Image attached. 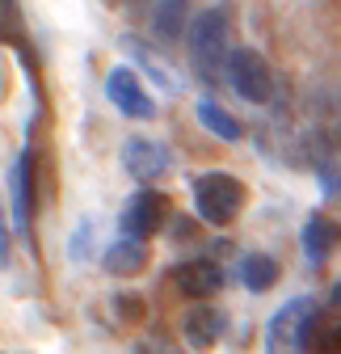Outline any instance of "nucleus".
Masks as SVG:
<instances>
[{
  "mask_svg": "<svg viewBox=\"0 0 341 354\" xmlns=\"http://www.w3.org/2000/svg\"><path fill=\"white\" fill-rule=\"evenodd\" d=\"M186 51H190L194 72L206 84H215L224 76V64L232 55V13H228V5H211L198 17H190V26H186Z\"/></svg>",
  "mask_w": 341,
  "mask_h": 354,
  "instance_id": "nucleus-1",
  "label": "nucleus"
},
{
  "mask_svg": "<svg viewBox=\"0 0 341 354\" xmlns=\"http://www.w3.org/2000/svg\"><path fill=\"white\" fill-rule=\"evenodd\" d=\"M244 198H249V190H244L240 177H232V173H220L215 169V173L194 177V211H198L202 224L228 228L232 219L244 211Z\"/></svg>",
  "mask_w": 341,
  "mask_h": 354,
  "instance_id": "nucleus-2",
  "label": "nucleus"
},
{
  "mask_svg": "<svg viewBox=\"0 0 341 354\" xmlns=\"http://www.w3.org/2000/svg\"><path fill=\"white\" fill-rule=\"evenodd\" d=\"M224 76L236 88V97L249 102V106H266L274 97V72H270L266 55L253 51V47H232V55L224 64Z\"/></svg>",
  "mask_w": 341,
  "mask_h": 354,
  "instance_id": "nucleus-3",
  "label": "nucleus"
},
{
  "mask_svg": "<svg viewBox=\"0 0 341 354\" xmlns=\"http://www.w3.org/2000/svg\"><path fill=\"white\" fill-rule=\"evenodd\" d=\"M312 308H316L312 295H300V299L282 304L278 313H274V321H270V329H266V342H270L266 354H304L300 333H304V321H308Z\"/></svg>",
  "mask_w": 341,
  "mask_h": 354,
  "instance_id": "nucleus-4",
  "label": "nucleus"
},
{
  "mask_svg": "<svg viewBox=\"0 0 341 354\" xmlns=\"http://www.w3.org/2000/svg\"><path fill=\"white\" fill-rule=\"evenodd\" d=\"M9 190H13V211L17 228L34 236V215H38V169H34V148H21L13 169H9Z\"/></svg>",
  "mask_w": 341,
  "mask_h": 354,
  "instance_id": "nucleus-5",
  "label": "nucleus"
},
{
  "mask_svg": "<svg viewBox=\"0 0 341 354\" xmlns=\"http://www.w3.org/2000/svg\"><path fill=\"white\" fill-rule=\"evenodd\" d=\"M164 219H168V198L152 186H144L139 194L126 198V211H122V232H131V236H152L164 228Z\"/></svg>",
  "mask_w": 341,
  "mask_h": 354,
  "instance_id": "nucleus-6",
  "label": "nucleus"
},
{
  "mask_svg": "<svg viewBox=\"0 0 341 354\" xmlns=\"http://www.w3.org/2000/svg\"><path fill=\"white\" fill-rule=\"evenodd\" d=\"M106 97H110V106L122 110L126 118H152V114H156V106H152V97H148L144 80H139L131 68H114V72L106 76Z\"/></svg>",
  "mask_w": 341,
  "mask_h": 354,
  "instance_id": "nucleus-7",
  "label": "nucleus"
},
{
  "mask_svg": "<svg viewBox=\"0 0 341 354\" xmlns=\"http://www.w3.org/2000/svg\"><path fill=\"white\" fill-rule=\"evenodd\" d=\"M122 169L135 177V182H152V177H164L168 169V148L148 140V136H131L122 144Z\"/></svg>",
  "mask_w": 341,
  "mask_h": 354,
  "instance_id": "nucleus-8",
  "label": "nucleus"
},
{
  "mask_svg": "<svg viewBox=\"0 0 341 354\" xmlns=\"http://www.w3.org/2000/svg\"><path fill=\"white\" fill-rule=\"evenodd\" d=\"M173 283L190 299H211V295L224 287V270L211 257H190V261H182L177 270H173Z\"/></svg>",
  "mask_w": 341,
  "mask_h": 354,
  "instance_id": "nucleus-9",
  "label": "nucleus"
},
{
  "mask_svg": "<svg viewBox=\"0 0 341 354\" xmlns=\"http://www.w3.org/2000/svg\"><path fill=\"white\" fill-rule=\"evenodd\" d=\"M101 266H106L110 274H118V279H131V274H139L144 266H148V245H144V236L122 232V236H118V241L106 249Z\"/></svg>",
  "mask_w": 341,
  "mask_h": 354,
  "instance_id": "nucleus-10",
  "label": "nucleus"
},
{
  "mask_svg": "<svg viewBox=\"0 0 341 354\" xmlns=\"http://www.w3.org/2000/svg\"><path fill=\"white\" fill-rule=\"evenodd\" d=\"M337 245H341V224H337V219L312 215L304 224V257H308V266H324Z\"/></svg>",
  "mask_w": 341,
  "mask_h": 354,
  "instance_id": "nucleus-11",
  "label": "nucleus"
},
{
  "mask_svg": "<svg viewBox=\"0 0 341 354\" xmlns=\"http://www.w3.org/2000/svg\"><path fill=\"white\" fill-rule=\"evenodd\" d=\"M186 26H190V0H156V9H152V34L164 42V47L182 42Z\"/></svg>",
  "mask_w": 341,
  "mask_h": 354,
  "instance_id": "nucleus-12",
  "label": "nucleus"
},
{
  "mask_svg": "<svg viewBox=\"0 0 341 354\" xmlns=\"http://www.w3.org/2000/svg\"><path fill=\"white\" fill-rule=\"evenodd\" d=\"M182 333H186V346H194V350H211L220 342V333H224V313H215V308H190V313L182 317Z\"/></svg>",
  "mask_w": 341,
  "mask_h": 354,
  "instance_id": "nucleus-13",
  "label": "nucleus"
},
{
  "mask_svg": "<svg viewBox=\"0 0 341 354\" xmlns=\"http://www.w3.org/2000/svg\"><path fill=\"white\" fill-rule=\"evenodd\" d=\"M240 279H244V287L253 295H262V291H270L278 283V261L266 257V253H244L240 257Z\"/></svg>",
  "mask_w": 341,
  "mask_h": 354,
  "instance_id": "nucleus-14",
  "label": "nucleus"
},
{
  "mask_svg": "<svg viewBox=\"0 0 341 354\" xmlns=\"http://www.w3.org/2000/svg\"><path fill=\"white\" fill-rule=\"evenodd\" d=\"M198 122L211 131V136H220V140H228V144H236V140L244 136V127H240V122H236L220 102H211V97H202V102H198Z\"/></svg>",
  "mask_w": 341,
  "mask_h": 354,
  "instance_id": "nucleus-15",
  "label": "nucleus"
},
{
  "mask_svg": "<svg viewBox=\"0 0 341 354\" xmlns=\"http://www.w3.org/2000/svg\"><path fill=\"white\" fill-rule=\"evenodd\" d=\"M0 42H21V5L17 0H0Z\"/></svg>",
  "mask_w": 341,
  "mask_h": 354,
  "instance_id": "nucleus-16",
  "label": "nucleus"
},
{
  "mask_svg": "<svg viewBox=\"0 0 341 354\" xmlns=\"http://www.w3.org/2000/svg\"><path fill=\"white\" fill-rule=\"evenodd\" d=\"M114 317L139 321V317H144V299H139V295H114Z\"/></svg>",
  "mask_w": 341,
  "mask_h": 354,
  "instance_id": "nucleus-17",
  "label": "nucleus"
},
{
  "mask_svg": "<svg viewBox=\"0 0 341 354\" xmlns=\"http://www.w3.org/2000/svg\"><path fill=\"white\" fill-rule=\"evenodd\" d=\"M13 261V232H9V219H5V211H0V270Z\"/></svg>",
  "mask_w": 341,
  "mask_h": 354,
  "instance_id": "nucleus-18",
  "label": "nucleus"
},
{
  "mask_svg": "<svg viewBox=\"0 0 341 354\" xmlns=\"http://www.w3.org/2000/svg\"><path fill=\"white\" fill-rule=\"evenodd\" d=\"M135 354H182V350H177V346H168L164 337H152V342H139Z\"/></svg>",
  "mask_w": 341,
  "mask_h": 354,
  "instance_id": "nucleus-19",
  "label": "nucleus"
},
{
  "mask_svg": "<svg viewBox=\"0 0 341 354\" xmlns=\"http://www.w3.org/2000/svg\"><path fill=\"white\" fill-rule=\"evenodd\" d=\"M329 304H341V283L333 287V295H329Z\"/></svg>",
  "mask_w": 341,
  "mask_h": 354,
  "instance_id": "nucleus-20",
  "label": "nucleus"
},
{
  "mask_svg": "<svg viewBox=\"0 0 341 354\" xmlns=\"http://www.w3.org/2000/svg\"><path fill=\"white\" fill-rule=\"evenodd\" d=\"M337 140H341V131H337Z\"/></svg>",
  "mask_w": 341,
  "mask_h": 354,
  "instance_id": "nucleus-21",
  "label": "nucleus"
}]
</instances>
